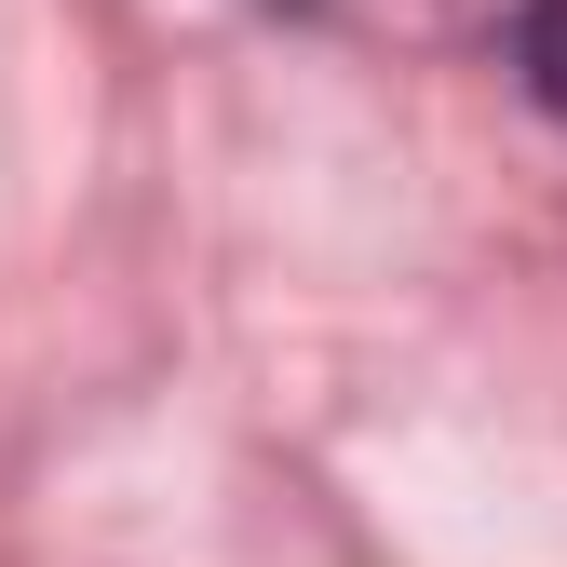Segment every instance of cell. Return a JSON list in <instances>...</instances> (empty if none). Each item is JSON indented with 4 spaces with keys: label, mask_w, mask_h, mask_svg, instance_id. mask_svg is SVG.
Segmentation results:
<instances>
[{
    "label": "cell",
    "mask_w": 567,
    "mask_h": 567,
    "mask_svg": "<svg viewBox=\"0 0 567 567\" xmlns=\"http://www.w3.org/2000/svg\"><path fill=\"white\" fill-rule=\"evenodd\" d=\"M514 54H527V82H540V109H567V0H527V28H514Z\"/></svg>",
    "instance_id": "cell-1"
}]
</instances>
